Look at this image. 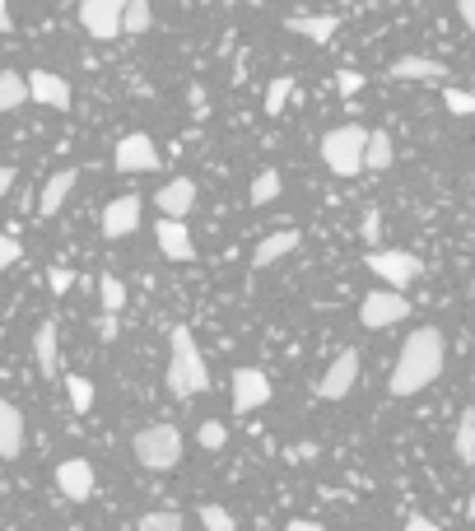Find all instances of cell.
Here are the masks:
<instances>
[{"mask_svg":"<svg viewBox=\"0 0 475 531\" xmlns=\"http://www.w3.org/2000/svg\"><path fill=\"white\" fill-rule=\"evenodd\" d=\"M33 354H38L42 378H52L56 373V327L52 322H38V331H33Z\"/></svg>","mask_w":475,"mask_h":531,"instance_id":"22","label":"cell"},{"mask_svg":"<svg viewBox=\"0 0 475 531\" xmlns=\"http://www.w3.org/2000/svg\"><path fill=\"white\" fill-rule=\"evenodd\" d=\"M457 457H462V466H475V410H466L457 424Z\"/></svg>","mask_w":475,"mask_h":531,"instance_id":"28","label":"cell"},{"mask_svg":"<svg viewBox=\"0 0 475 531\" xmlns=\"http://www.w3.org/2000/svg\"><path fill=\"white\" fill-rule=\"evenodd\" d=\"M410 317V299L406 289H373V294H364V303H359V322H364L368 331H387L396 327V322H406Z\"/></svg>","mask_w":475,"mask_h":531,"instance_id":"5","label":"cell"},{"mask_svg":"<svg viewBox=\"0 0 475 531\" xmlns=\"http://www.w3.org/2000/svg\"><path fill=\"white\" fill-rule=\"evenodd\" d=\"M66 396H70V410H80V415H84V410L94 406V382L80 378V373H70V378H66Z\"/></svg>","mask_w":475,"mask_h":531,"instance_id":"29","label":"cell"},{"mask_svg":"<svg viewBox=\"0 0 475 531\" xmlns=\"http://www.w3.org/2000/svg\"><path fill=\"white\" fill-rule=\"evenodd\" d=\"M136 527L140 531H182V527H187V518H182V513H173V508H159V513H145Z\"/></svg>","mask_w":475,"mask_h":531,"instance_id":"30","label":"cell"},{"mask_svg":"<svg viewBox=\"0 0 475 531\" xmlns=\"http://www.w3.org/2000/svg\"><path fill=\"white\" fill-rule=\"evenodd\" d=\"M406 527L410 531H438V522H429V518H420V513H415V518H406Z\"/></svg>","mask_w":475,"mask_h":531,"instance_id":"38","label":"cell"},{"mask_svg":"<svg viewBox=\"0 0 475 531\" xmlns=\"http://www.w3.org/2000/svg\"><path fill=\"white\" fill-rule=\"evenodd\" d=\"M280 191H285L280 173H275V168H261V173L252 177V191H247V201H252V205H271Z\"/></svg>","mask_w":475,"mask_h":531,"instance_id":"23","label":"cell"},{"mask_svg":"<svg viewBox=\"0 0 475 531\" xmlns=\"http://www.w3.org/2000/svg\"><path fill=\"white\" fill-rule=\"evenodd\" d=\"M98 299H103V313H126V285L112 271L98 280Z\"/></svg>","mask_w":475,"mask_h":531,"instance_id":"27","label":"cell"},{"mask_svg":"<svg viewBox=\"0 0 475 531\" xmlns=\"http://www.w3.org/2000/svg\"><path fill=\"white\" fill-rule=\"evenodd\" d=\"M112 164L122 168V173H154L163 159H159V150H154V140L136 131V136L117 140V154H112Z\"/></svg>","mask_w":475,"mask_h":531,"instance_id":"11","label":"cell"},{"mask_svg":"<svg viewBox=\"0 0 475 531\" xmlns=\"http://www.w3.org/2000/svg\"><path fill=\"white\" fill-rule=\"evenodd\" d=\"M28 98L33 103H42V108H56V112H66L75 98H70V84L61 80V75H52V70H33L28 75Z\"/></svg>","mask_w":475,"mask_h":531,"instance_id":"13","label":"cell"},{"mask_svg":"<svg viewBox=\"0 0 475 531\" xmlns=\"http://www.w3.org/2000/svg\"><path fill=\"white\" fill-rule=\"evenodd\" d=\"M154 24V10H150V0H126V10H122V33H145V28Z\"/></svg>","mask_w":475,"mask_h":531,"instance_id":"26","label":"cell"},{"mask_svg":"<svg viewBox=\"0 0 475 531\" xmlns=\"http://www.w3.org/2000/svg\"><path fill=\"white\" fill-rule=\"evenodd\" d=\"M19 103H28V75L5 70V75H0V112H14Z\"/></svg>","mask_w":475,"mask_h":531,"instance_id":"24","label":"cell"},{"mask_svg":"<svg viewBox=\"0 0 475 531\" xmlns=\"http://www.w3.org/2000/svg\"><path fill=\"white\" fill-rule=\"evenodd\" d=\"M140 229V196H117V201H108V210H103V238H126V233Z\"/></svg>","mask_w":475,"mask_h":531,"instance_id":"14","label":"cell"},{"mask_svg":"<svg viewBox=\"0 0 475 531\" xmlns=\"http://www.w3.org/2000/svg\"><path fill=\"white\" fill-rule=\"evenodd\" d=\"M154 201H159V215L187 219L191 210H196V182H191V177H173V182H168Z\"/></svg>","mask_w":475,"mask_h":531,"instance_id":"16","label":"cell"},{"mask_svg":"<svg viewBox=\"0 0 475 531\" xmlns=\"http://www.w3.org/2000/svg\"><path fill=\"white\" fill-rule=\"evenodd\" d=\"M289 531H322L317 522H308V518H289Z\"/></svg>","mask_w":475,"mask_h":531,"instance_id":"41","label":"cell"},{"mask_svg":"<svg viewBox=\"0 0 475 531\" xmlns=\"http://www.w3.org/2000/svg\"><path fill=\"white\" fill-rule=\"evenodd\" d=\"M19 257H24V247H19V238H10V233H0V271H5V266H14Z\"/></svg>","mask_w":475,"mask_h":531,"instance_id":"34","label":"cell"},{"mask_svg":"<svg viewBox=\"0 0 475 531\" xmlns=\"http://www.w3.org/2000/svg\"><path fill=\"white\" fill-rule=\"evenodd\" d=\"M98 331H103V336L112 341V336H117V313H108V317H103V322H98Z\"/></svg>","mask_w":475,"mask_h":531,"instance_id":"39","label":"cell"},{"mask_svg":"<svg viewBox=\"0 0 475 531\" xmlns=\"http://www.w3.org/2000/svg\"><path fill=\"white\" fill-rule=\"evenodd\" d=\"M471 518H475V499H471Z\"/></svg>","mask_w":475,"mask_h":531,"instance_id":"43","label":"cell"},{"mask_svg":"<svg viewBox=\"0 0 475 531\" xmlns=\"http://www.w3.org/2000/svg\"><path fill=\"white\" fill-rule=\"evenodd\" d=\"M364 266L378 275L382 285H392V289H410V285H415V280L424 275V261L415 257V252H401V247H387V252H368Z\"/></svg>","mask_w":475,"mask_h":531,"instance_id":"6","label":"cell"},{"mask_svg":"<svg viewBox=\"0 0 475 531\" xmlns=\"http://www.w3.org/2000/svg\"><path fill=\"white\" fill-rule=\"evenodd\" d=\"M14 187V168H0V196Z\"/></svg>","mask_w":475,"mask_h":531,"instance_id":"42","label":"cell"},{"mask_svg":"<svg viewBox=\"0 0 475 531\" xmlns=\"http://www.w3.org/2000/svg\"><path fill=\"white\" fill-rule=\"evenodd\" d=\"M443 108L452 112V117H475V94L471 89H443Z\"/></svg>","mask_w":475,"mask_h":531,"instance_id":"31","label":"cell"},{"mask_svg":"<svg viewBox=\"0 0 475 531\" xmlns=\"http://www.w3.org/2000/svg\"><path fill=\"white\" fill-rule=\"evenodd\" d=\"M210 387V368H205L201 350H196V341H191L187 327H173V359H168V392L173 396H196Z\"/></svg>","mask_w":475,"mask_h":531,"instance_id":"2","label":"cell"},{"mask_svg":"<svg viewBox=\"0 0 475 531\" xmlns=\"http://www.w3.org/2000/svg\"><path fill=\"white\" fill-rule=\"evenodd\" d=\"M201 527H210V531H238V522H233L229 508L205 504V508H201Z\"/></svg>","mask_w":475,"mask_h":531,"instance_id":"32","label":"cell"},{"mask_svg":"<svg viewBox=\"0 0 475 531\" xmlns=\"http://www.w3.org/2000/svg\"><path fill=\"white\" fill-rule=\"evenodd\" d=\"M56 490L66 494L70 504H89L98 490V480H94V466L84 462V457H70V462L56 466Z\"/></svg>","mask_w":475,"mask_h":531,"instance_id":"10","label":"cell"},{"mask_svg":"<svg viewBox=\"0 0 475 531\" xmlns=\"http://www.w3.org/2000/svg\"><path fill=\"white\" fill-rule=\"evenodd\" d=\"M271 378L261 373V368H238L233 373V410L238 415H252V410H261L266 401H271Z\"/></svg>","mask_w":475,"mask_h":531,"instance_id":"9","label":"cell"},{"mask_svg":"<svg viewBox=\"0 0 475 531\" xmlns=\"http://www.w3.org/2000/svg\"><path fill=\"white\" fill-rule=\"evenodd\" d=\"M24 452V415L0 396V462H14Z\"/></svg>","mask_w":475,"mask_h":531,"instance_id":"18","label":"cell"},{"mask_svg":"<svg viewBox=\"0 0 475 531\" xmlns=\"http://www.w3.org/2000/svg\"><path fill=\"white\" fill-rule=\"evenodd\" d=\"M154 238H159V252L168 261H191L196 257V243H191V229L182 224V219L173 215H159V229H154Z\"/></svg>","mask_w":475,"mask_h":531,"instance_id":"12","label":"cell"},{"mask_svg":"<svg viewBox=\"0 0 475 531\" xmlns=\"http://www.w3.org/2000/svg\"><path fill=\"white\" fill-rule=\"evenodd\" d=\"M396 159L392 140H387V131H368V145H364V173H387Z\"/></svg>","mask_w":475,"mask_h":531,"instance_id":"21","label":"cell"},{"mask_svg":"<svg viewBox=\"0 0 475 531\" xmlns=\"http://www.w3.org/2000/svg\"><path fill=\"white\" fill-rule=\"evenodd\" d=\"M122 10H126V0H80V24L89 38L98 42H108L122 33Z\"/></svg>","mask_w":475,"mask_h":531,"instance_id":"8","label":"cell"},{"mask_svg":"<svg viewBox=\"0 0 475 531\" xmlns=\"http://www.w3.org/2000/svg\"><path fill=\"white\" fill-rule=\"evenodd\" d=\"M75 182H80V173H75V168H61V173H52V177H47V187L38 191V215H47V219H52L56 210L66 205V196H70V191H75Z\"/></svg>","mask_w":475,"mask_h":531,"instance_id":"19","label":"cell"},{"mask_svg":"<svg viewBox=\"0 0 475 531\" xmlns=\"http://www.w3.org/2000/svg\"><path fill=\"white\" fill-rule=\"evenodd\" d=\"M47 285H52V294H70V289H75V271H66V266H52Z\"/></svg>","mask_w":475,"mask_h":531,"instance_id":"35","label":"cell"},{"mask_svg":"<svg viewBox=\"0 0 475 531\" xmlns=\"http://www.w3.org/2000/svg\"><path fill=\"white\" fill-rule=\"evenodd\" d=\"M457 10H462V24L471 28V38H475V0H457Z\"/></svg>","mask_w":475,"mask_h":531,"instance_id":"37","label":"cell"},{"mask_svg":"<svg viewBox=\"0 0 475 531\" xmlns=\"http://www.w3.org/2000/svg\"><path fill=\"white\" fill-rule=\"evenodd\" d=\"M224 443H229V429H224V424H219V420H205V424H201V448L219 452V448H224Z\"/></svg>","mask_w":475,"mask_h":531,"instance_id":"33","label":"cell"},{"mask_svg":"<svg viewBox=\"0 0 475 531\" xmlns=\"http://www.w3.org/2000/svg\"><path fill=\"white\" fill-rule=\"evenodd\" d=\"M392 80H415V84H424V80H448V66L443 61H434V56H401L392 66Z\"/></svg>","mask_w":475,"mask_h":531,"instance_id":"20","label":"cell"},{"mask_svg":"<svg viewBox=\"0 0 475 531\" xmlns=\"http://www.w3.org/2000/svg\"><path fill=\"white\" fill-rule=\"evenodd\" d=\"M299 243H303V233H299V229L266 233V238L257 243V252H252V266H257V271H266V266H275L280 257H289V252H294Z\"/></svg>","mask_w":475,"mask_h":531,"instance_id":"17","label":"cell"},{"mask_svg":"<svg viewBox=\"0 0 475 531\" xmlns=\"http://www.w3.org/2000/svg\"><path fill=\"white\" fill-rule=\"evenodd\" d=\"M289 98H294V80H289V75H275V80L266 84V103H261L266 117H280V112L289 108Z\"/></svg>","mask_w":475,"mask_h":531,"instance_id":"25","label":"cell"},{"mask_svg":"<svg viewBox=\"0 0 475 531\" xmlns=\"http://www.w3.org/2000/svg\"><path fill=\"white\" fill-rule=\"evenodd\" d=\"M364 145H368V131L364 126H336L322 136V164L331 168L336 177H359L364 173Z\"/></svg>","mask_w":475,"mask_h":531,"instance_id":"3","label":"cell"},{"mask_svg":"<svg viewBox=\"0 0 475 531\" xmlns=\"http://www.w3.org/2000/svg\"><path fill=\"white\" fill-rule=\"evenodd\" d=\"M285 28L299 33V38H308L313 47H326V42L340 33V14H289Z\"/></svg>","mask_w":475,"mask_h":531,"instance_id":"15","label":"cell"},{"mask_svg":"<svg viewBox=\"0 0 475 531\" xmlns=\"http://www.w3.org/2000/svg\"><path fill=\"white\" fill-rule=\"evenodd\" d=\"M10 28H14V14H10V5L0 0V33H10Z\"/></svg>","mask_w":475,"mask_h":531,"instance_id":"40","label":"cell"},{"mask_svg":"<svg viewBox=\"0 0 475 531\" xmlns=\"http://www.w3.org/2000/svg\"><path fill=\"white\" fill-rule=\"evenodd\" d=\"M354 382H359V350H340L331 364H326L322 382H317V396L322 401H345V396L354 392Z\"/></svg>","mask_w":475,"mask_h":531,"instance_id":"7","label":"cell"},{"mask_svg":"<svg viewBox=\"0 0 475 531\" xmlns=\"http://www.w3.org/2000/svg\"><path fill=\"white\" fill-rule=\"evenodd\" d=\"M131 452H136V462L145 471H173L182 462V434H177V424H150V429L136 434Z\"/></svg>","mask_w":475,"mask_h":531,"instance_id":"4","label":"cell"},{"mask_svg":"<svg viewBox=\"0 0 475 531\" xmlns=\"http://www.w3.org/2000/svg\"><path fill=\"white\" fill-rule=\"evenodd\" d=\"M336 89L345 98H354L359 89H364V75H359V70H340V75H336Z\"/></svg>","mask_w":475,"mask_h":531,"instance_id":"36","label":"cell"},{"mask_svg":"<svg viewBox=\"0 0 475 531\" xmlns=\"http://www.w3.org/2000/svg\"><path fill=\"white\" fill-rule=\"evenodd\" d=\"M443 359H448V345H443V331L438 327H420L410 331L406 345H401V354H396V368H392V396H415L424 392L429 382H438V373H443Z\"/></svg>","mask_w":475,"mask_h":531,"instance_id":"1","label":"cell"}]
</instances>
